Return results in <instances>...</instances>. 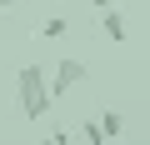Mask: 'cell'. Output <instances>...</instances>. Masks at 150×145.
I'll return each instance as SVG.
<instances>
[{"label": "cell", "instance_id": "6da1fadb", "mask_svg": "<svg viewBox=\"0 0 150 145\" xmlns=\"http://www.w3.org/2000/svg\"><path fill=\"white\" fill-rule=\"evenodd\" d=\"M15 105H20L25 120H45L50 115L55 95L45 85V65H20V75H15Z\"/></svg>", "mask_w": 150, "mask_h": 145}, {"label": "cell", "instance_id": "7a4b0ae2", "mask_svg": "<svg viewBox=\"0 0 150 145\" xmlns=\"http://www.w3.org/2000/svg\"><path fill=\"white\" fill-rule=\"evenodd\" d=\"M85 75H90V65H85V60H75V55H65L55 70H45V85H50V95L60 100V95H70L75 85H80Z\"/></svg>", "mask_w": 150, "mask_h": 145}, {"label": "cell", "instance_id": "3957f363", "mask_svg": "<svg viewBox=\"0 0 150 145\" xmlns=\"http://www.w3.org/2000/svg\"><path fill=\"white\" fill-rule=\"evenodd\" d=\"M100 30H105V40H115V45H120V40L130 35V20H125L115 5H110V10H100Z\"/></svg>", "mask_w": 150, "mask_h": 145}, {"label": "cell", "instance_id": "277c9868", "mask_svg": "<svg viewBox=\"0 0 150 145\" xmlns=\"http://www.w3.org/2000/svg\"><path fill=\"white\" fill-rule=\"evenodd\" d=\"M95 125H100V135H105V140H120V135H125L120 110H100V120H95Z\"/></svg>", "mask_w": 150, "mask_h": 145}, {"label": "cell", "instance_id": "5b68a950", "mask_svg": "<svg viewBox=\"0 0 150 145\" xmlns=\"http://www.w3.org/2000/svg\"><path fill=\"white\" fill-rule=\"evenodd\" d=\"M65 30H70L65 15H45V20H40V40H65Z\"/></svg>", "mask_w": 150, "mask_h": 145}, {"label": "cell", "instance_id": "8992f818", "mask_svg": "<svg viewBox=\"0 0 150 145\" xmlns=\"http://www.w3.org/2000/svg\"><path fill=\"white\" fill-rule=\"evenodd\" d=\"M80 135H85V140H95V145H100V140H105V135H100V125H95V120H85V125H80Z\"/></svg>", "mask_w": 150, "mask_h": 145}, {"label": "cell", "instance_id": "52a82bcc", "mask_svg": "<svg viewBox=\"0 0 150 145\" xmlns=\"http://www.w3.org/2000/svg\"><path fill=\"white\" fill-rule=\"evenodd\" d=\"M90 5H95V10H110V5H120V0H90Z\"/></svg>", "mask_w": 150, "mask_h": 145}, {"label": "cell", "instance_id": "ba28073f", "mask_svg": "<svg viewBox=\"0 0 150 145\" xmlns=\"http://www.w3.org/2000/svg\"><path fill=\"white\" fill-rule=\"evenodd\" d=\"M10 5H20V0H0V10H10Z\"/></svg>", "mask_w": 150, "mask_h": 145}]
</instances>
